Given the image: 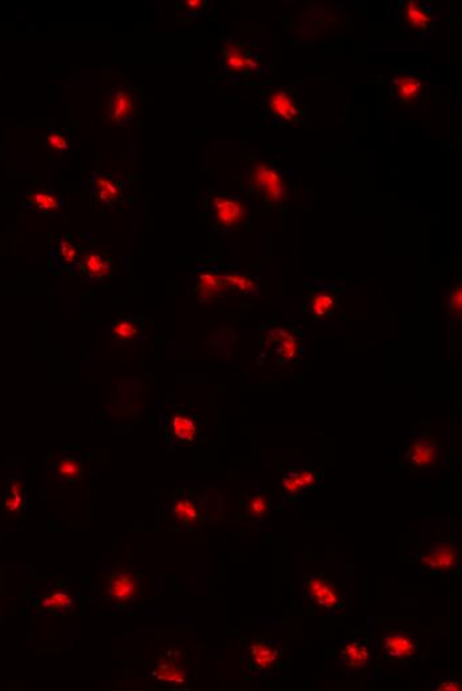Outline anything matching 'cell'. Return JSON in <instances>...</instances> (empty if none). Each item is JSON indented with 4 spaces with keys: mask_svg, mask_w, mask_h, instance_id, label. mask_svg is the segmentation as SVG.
<instances>
[{
    "mask_svg": "<svg viewBox=\"0 0 462 691\" xmlns=\"http://www.w3.org/2000/svg\"><path fill=\"white\" fill-rule=\"evenodd\" d=\"M89 191L95 208L116 207L125 201L126 184L121 177L99 173L90 180Z\"/></svg>",
    "mask_w": 462,
    "mask_h": 691,
    "instance_id": "obj_1",
    "label": "cell"
},
{
    "mask_svg": "<svg viewBox=\"0 0 462 691\" xmlns=\"http://www.w3.org/2000/svg\"><path fill=\"white\" fill-rule=\"evenodd\" d=\"M250 183L252 188L263 194L267 200L273 202H282L284 200V181L280 173L271 165L265 163L254 164L250 172Z\"/></svg>",
    "mask_w": 462,
    "mask_h": 691,
    "instance_id": "obj_2",
    "label": "cell"
},
{
    "mask_svg": "<svg viewBox=\"0 0 462 691\" xmlns=\"http://www.w3.org/2000/svg\"><path fill=\"white\" fill-rule=\"evenodd\" d=\"M215 221L226 229H235L243 225L249 217L246 205L238 198L229 196H217L214 198Z\"/></svg>",
    "mask_w": 462,
    "mask_h": 691,
    "instance_id": "obj_3",
    "label": "cell"
},
{
    "mask_svg": "<svg viewBox=\"0 0 462 691\" xmlns=\"http://www.w3.org/2000/svg\"><path fill=\"white\" fill-rule=\"evenodd\" d=\"M420 561L422 565L430 570H450L456 565L457 550L452 545H435L421 556Z\"/></svg>",
    "mask_w": 462,
    "mask_h": 691,
    "instance_id": "obj_4",
    "label": "cell"
},
{
    "mask_svg": "<svg viewBox=\"0 0 462 691\" xmlns=\"http://www.w3.org/2000/svg\"><path fill=\"white\" fill-rule=\"evenodd\" d=\"M424 80L408 73L396 75L392 79V93L402 104H411L419 100L424 91Z\"/></svg>",
    "mask_w": 462,
    "mask_h": 691,
    "instance_id": "obj_5",
    "label": "cell"
},
{
    "mask_svg": "<svg viewBox=\"0 0 462 691\" xmlns=\"http://www.w3.org/2000/svg\"><path fill=\"white\" fill-rule=\"evenodd\" d=\"M269 109L282 123H293L299 115L294 97L284 89H278L269 97Z\"/></svg>",
    "mask_w": 462,
    "mask_h": 691,
    "instance_id": "obj_6",
    "label": "cell"
},
{
    "mask_svg": "<svg viewBox=\"0 0 462 691\" xmlns=\"http://www.w3.org/2000/svg\"><path fill=\"white\" fill-rule=\"evenodd\" d=\"M437 445L430 438L421 436L412 441L406 449L408 460L416 467H430L437 458Z\"/></svg>",
    "mask_w": 462,
    "mask_h": 691,
    "instance_id": "obj_7",
    "label": "cell"
},
{
    "mask_svg": "<svg viewBox=\"0 0 462 691\" xmlns=\"http://www.w3.org/2000/svg\"><path fill=\"white\" fill-rule=\"evenodd\" d=\"M384 650L392 661H402L416 653V644L412 637L402 633L387 634L384 638Z\"/></svg>",
    "mask_w": 462,
    "mask_h": 691,
    "instance_id": "obj_8",
    "label": "cell"
},
{
    "mask_svg": "<svg viewBox=\"0 0 462 691\" xmlns=\"http://www.w3.org/2000/svg\"><path fill=\"white\" fill-rule=\"evenodd\" d=\"M223 64L225 68L232 73L250 72L256 69V63L250 55H247L243 48L238 44H229L223 49Z\"/></svg>",
    "mask_w": 462,
    "mask_h": 691,
    "instance_id": "obj_9",
    "label": "cell"
},
{
    "mask_svg": "<svg viewBox=\"0 0 462 691\" xmlns=\"http://www.w3.org/2000/svg\"><path fill=\"white\" fill-rule=\"evenodd\" d=\"M133 97L121 89H116L109 100V119L116 124L126 123L134 112Z\"/></svg>",
    "mask_w": 462,
    "mask_h": 691,
    "instance_id": "obj_10",
    "label": "cell"
},
{
    "mask_svg": "<svg viewBox=\"0 0 462 691\" xmlns=\"http://www.w3.org/2000/svg\"><path fill=\"white\" fill-rule=\"evenodd\" d=\"M310 596L319 607L324 609H334L340 604V594L335 587L324 578L316 577L308 583Z\"/></svg>",
    "mask_w": 462,
    "mask_h": 691,
    "instance_id": "obj_11",
    "label": "cell"
},
{
    "mask_svg": "<svg viewBox=\"0 0 462 691\" xmlns=\"http://www.w3.org/2000/svg\"><path fill=\"white\" fill-rule=\"evenodd\" d=\"M137 583L136 580L124 572H116L109 578L108 592L112 598L117 601H129L137 594Z\"/></svg>",
    "mask_w": 462,
    "mask_h": 691,
    "instance_id": "obj_12",
    "label": "cell"
},
{
    "mask_svg": "<svg viewBox=\"0 0 462 691\" xmlns=\"http://www.w3.org/2000/svg\"><path fill=\"white\" fill-rule=\"evenodd\" d=\"M267 346L280 358L291 359L296 353L297 340L289 330L276 329L267 336Z\"/></svg>",
    "mask_w": 462,
    "mask_h": 691,
    "instance_id": "obj_13",
    "label": "cell"
},
{
    "mask_svg": "<svg viewBox=\"0 0 462 691\" xmlns=\"http://www.w3.org/2000/svg\"><path fill=\"white\" fill-rule=\"evenodd\" d=\"M405 21L409 30H412L415 34H422L429 30L432 24V15L425 7L417 4L416 1H408L405 5Z\"/></svg>",
    "mask_w": 462,
    "mask_h": 691,
    "instance_id": "obj_14",
    "label": "cell"
},
{
    "mask_svg": "<svg viewBox=\"0 0 462 691\" xmlns=\"http://www.w3.org/2000/svg\"><path fill=\"white\" fill-rule=\"evenodd\" d=\"M252 665L259 670H269L278 658V650L265 642H255L250 649Z\"/></svg>",
    "mask_w": 462,
    "mask_h": 691,
    "instance_id": "obj_15",
    "label": "cell"
},
{
    "mask_svg": "<svg viewBox=\"0 0 462 691\" xmlns=\"http://www.w3.org/2000/svg\"><path fill=\"white\" fill-rule=\"evenodd\" d=\"M343 664L350 669H361L368 664L369 651L363 642H350L341 651Z\"/></svg>",
    "mask_w": 462,
    "mask_h": 691,
    "instance_id": "obj_16",
    "label": "cell"
},
{
    "mask_svg": "<svg viewBox=\"0 0 462 691\" xmlns=\"http://www.w3.org/2000/svg\"><path fill=\"white\" fill-rule=\"evenodd\" d=\"M110 268H112L110 261L104 255H101L100 253H89L85 255V274L92 279L106 278V275L110 272Z\"/></svg>",
    "mask_w": 462,
    "mask_h": 691,
    "instance_id": "obj_17",
    "label": "cell"
},
{
    "mask_svg": "<svg viewBox=\"0 0 462 691\" xmlns=\"http://www.w3.org/2000/svg\"><path fill=\"white\" fill-rule=\"evenodd\" d=\"M316 482L315 475L310 471L300 472H289L283 478V487L289 493L300 492L304 488L314 485Z\"/></svg>",
    "mask_w": 462,
    "mask_h": 691,
    "instance_id": "obj_18",
    "label": "cell"
},
{
    "mask_svg": "<svg viewBox=\"0 0 462 691\" xmlns=\"http://www.w3.org/2000/svg\"><path fill=\"white\" fill-rule=\"evenodd\" d=\"M29 201L35 208L42 210V211H53V210H58L62 207V197L55 193L45 191V190H39V191L32 193L29 197Z\"/></svg>",
    "mask_w": 462,
    "mask_h": 691,
    "instance_id": "obj_19",
    "label": "cell"
},
{
    "mask_svg": "<svg viewBox=\"0 0 462 691\" xmlns=\"http://www.w3.org/2000/svg\"><path fill=\"white\" fill-rule=\"evenodd\" d=\"M112 333L117 340H130L141 333V323L134 319H120L114 322Z\"/></svg>",
    "mask_w": 462,
    "mask_h": 691,
    "instance_id": "obj_20",
    "label": "cell"
},
{
    "mask_svg": "<svg viewBox=\"0 0 462 691\" xmlns=\"http://www.w3.org/2000/svg\"><path fill=\"white\" fill-rule=\"evenodd\" d=\"M171 427H173V432H174L175 438L181 441H185V443H189L194 439L195 432H197V427H195L194 420L190 419L188 417H175L173 419Z\"/></svg>",
    "mask_w": 462,
    "mask_h": 691,
    "instance_id": "obj_21",
    "label": "cell"
},
{
    "mask_svg": "<svg viewBox=\"0 0 462 691\" xmlns=\"http://www.w3.org/2000/svg\"><path fill=\"white\" fill-rule=\"evenodd\" d=\"M83 462L80 459L75 458V456H65L63 458L59 465H58V473L63 478V479H68V480H73V479H77L83 475Z\"/></svg>",
    "mask_w": 462,
    "mask_h": 691,
    "instance_id": "obj_22",
    "label": "cell"
},
{
    "mask_svg": "<svg viewBox=\"0 0 462 691\" xmlns=\"http://www.w3.org/2000/svg\"><path fill=\"white\" fill-rule=\"evenodd\" d=\"M174 516L186 525L194 524L198 520V511L189 500H181L173 506Z\"/></svg>",
    "mask_w": 462,
    "mask_h": 691,
    "instance_id": "obj_23",
    "label": "cell"
},
{
    "mask_svg": "<svg viewBox=\"0 0 462 691\" xmlns=\"http://www.w3.org/2000/svg\"><path fill=\"white\" fill-rule=\"evenodd\" d=\"M335 303V298L331 294H316L311 302V312L315 316H324L334 310Z\"/></svg>",
    "mask_w": 462,
    "mask_h": 691,
    "instance_id": "obj_24",
    "label": "cell"
},
{
    "mask_svg": "<svg viewBox=\"0 0 462 691\" xmlns=\"http://www.w3.org/2000/svg\"><path fill=\"white\" fill-rule=\"evenodd\" d=\"M226 286V282L218 278L214 274H204L199 277V290L201 293L214 295V294L221 293L223 288Z\"/></svg>",
    "mask_w": 462,
    "mask_h": 691,
    "instance_id": "obj_25",
    "label": "cell"
},
{
    "mask_svg": "<svg viewBox=\"0 0 462 691\" xmlns=\"http://www.w3.org/2000/svg\"><path fill=\"white\" fill-rule=\"evenodd\" d=\"M58 253H59L60 261L63 262L64 265H66V266H71V265L76 263V261L79 258L77 248L69 239H66V238H62L59 241Z\"/></svg>",
    "mask_w": 462,
    "mask_h": 691,
    "instance_id": "obj_26",
    "label": "cell"
},
{
    "mask_svg": "<svg viewBox=\"0 0 462 691\" xmlns=\"http://www.w3.org/2000/svg\"><path fill=\"white\" fill-rule=\"evenodd\" d=\"M72 605V598L64 592H55L42 601V607L47 610H65Z\"/></svg>",
    "mask_w": 462,
    "mask_h": 691,
    "instance_id": "obj_27",
    "label": "cell"
},
{
    "mask_svg": "<svg viewBox=\"0 0 462 691\" xmlns=\"http://www.w3.org/2000/svg\"><path fill=\"white\" fill-rule=\"evenodd\" d=\"M47 147L56 152H66L69 149V139L60 130H51L45 137Z\"/></svg>",
    "mask_w": 462,
    "mask_h": 691,
    "instance_id": "obj_28",
    "label": "cell"
},
{
    "mask_svg": "<svg viewBox=\"0 0 462 691\" xmlns=\"http://www.w3.org/2000/svg\"><path fill=\"white\" fill-rule=\"evenodd\" d=\"M157 675L164 679V681H168L170 683H180L184 681L185 675L184 672L174 668V666H169V665H162L160 666V669L157 671Z\"/></svg>",
    "mask_w": 462,
    "mask_h": 691,
    "instance_id": "obj_29",
    "label": "cell"
},
{
    "mask_svg": "<svg viewBox=\"0 0 462 691\" xmlns=\"http://www.w3.org/2000/svg\"><path fill=\"white\" fill-rule=\"evenodd\" d=\"M247 512L254 517H262L269 512L267 499L263 496H255L247 504Z\"/></svg>",
    "mask_w": 462,
    "mask_h": 691,
    "instance_id": "obj_30",
    "label": "cell"
},
{
    "mask_svg": "<svg viewBox=\"0 0 462 691\" xmlns=\"http://www.w3.org/2000/svg\"><path fill=\"white\" fill-rule=\"evenodd\" d=\"M225 282H226V285H232L239 290H247L252 286V282L241 275H229V277H226Z\"/></svg>",
    "mask_w": 462,
    "mask_h": 691,
    "instance_id": "obj_31",
    "label": "cell"
},
{
    "mask_svg": "<svg viewBox=\"0 0 462 691\" xmlns=\"http://www.w3.org/2000/svg\"><path fill=\"white\" fill-rule=\"evenodd\" d=\"M461 310V288H456L450 296V312L452 314H457Z\"/></svg>",
    "mask_w": 462,
    "mask_h": 691,
    "instance_id": "obj_32",
    "label": "cell"
},
{
    "mask_svg": "<svg viewBox=\"0 0 462 691\" xmlns=\"http://www.w3.org/2000/svg\"><path fill=\"white\" fill-rule=\"evenodd\" d=\"M437 690H442V691L461 690V683H460V682H457V681H450V679H448V681H442V682H440V683H439V688H437Z\"/></svg>",
    "mask_w": 462,
    "mask_h": 691,
    "instance_id": "obj_33",
    "label": "cell"
},
{
    "mask_svg": "<svg viewBox=\"0 0 462 691\" xmlns=\"http://www.w3.org/2000/svg\"><path fill=\"white\" fill-rule=\"evenodd\" d=\"M205 4H206V1H204V0H189V1L185 3V7L189 11L198 12V11H202L205 8Z\"/></svg>",
    "mask_w": 462,
    "mask_h": 691,
    "instance_id": "obj_34",
    "label": "cell"
}]
</instances>
